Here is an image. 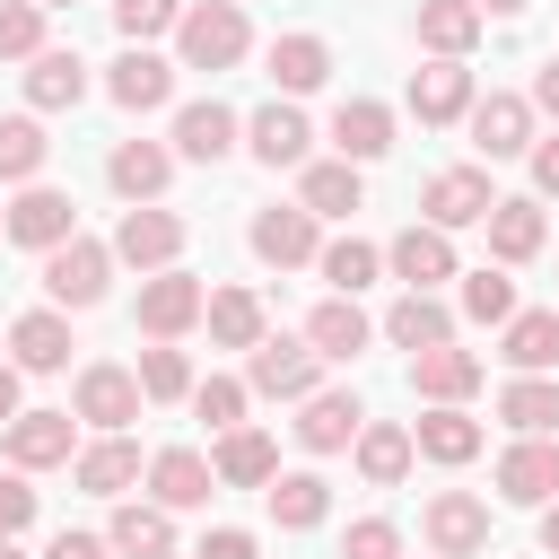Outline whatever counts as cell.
<instances>
[{
    "instance_id": "b9f144b4",
    "label": "cell",
    "mask_w": 559,
    "mask_h": 559,
    "mask_svg": "<svg viewBox=\"0 0 559 559\" xmlns=\"http://www.w3.org/2000/svg\"><path fill=\"white\" fill-rule=\"evenodd\" d=\"M314 271L332 280V297H358V288L384 271V253H376V245H358V236H341V245H323V253H314Z\"/></svg>"
},
{
    "instance_id": "3957f363",
    "label": "cell",
    "mask_w": 559,
    "mask_h": 559,
    "mask_svg": "<svg viewBox=\"0 0 559 559\" xmlns=\"http://www.w3.org/2000/svg\"><path fill=\"white\" fill-rule=\"evenodd\" d=\"M314 376H323V358H314V341H306V332H297V341H288V332H271L262 349H245V384H253V393H271V402H306V393H314Z\"/></svg>"
},
{
    "instance_id": "816d5d0a",
    "label": "cell",
    "mask_w": 559,
    "mask_h": 559,
    "mask_svg": "<svg viewBox=\"0 0 559 559\" xmlns=\"http://www.w3.org/2000/svg\"><path fill=\"white\" fill-rule=\"evenodd\" d=\"M192 559H253V533L218 524V533H201V550H192Z\"/></svg>"
},
{
    "instance_id": "d6986e66",
    "label": "cell",
    "mask_w": 559,
    "mask_h": 559,
    "mask_svg": "<svg viewBox=\"0 0 559 559\" xmlns=\"http://www.w3.org/2000/svg\"><path fill=\"white\" fill-rule=\"evenodd\" d=\"M411 393L463 411V402L480 393V349H454V341H445V349H419V358H411Z\"/></svg>"
},
{
    "instance_id": "e0dca14e",
    "label": "cell",
    "mask_w": 559,
    "mask_h": 559,
    "mask_svg": "<svg viewBox=\"0 0 559 559\" xmlns=\"http://www.w3.org/2000/svg\"><path fill=\"white\" fill-rule=\"evenodd\" d=\"M9 367H17V376H52V367H70V314H61V306L17 314V323H9Z\"/></svg>"
},
{
    "instance_id": "ba28073f",
    "label": "cell",
    "mask_w": 559,
    "mask_h": 559,
    "mask_svg": "<svg viewBox=\"0 0 559 559\" xmlns=\"http://www.w3.org/2000/svg\"><path fill=\"white\" fill-rule=\"evenodd\" d=\"M9 445V472H52V463H79V419L70 411H17L0 428Z\"/></svg>"
},
{
    "instance_id": "52a82bcc",
    "label": "cell",
    "mask_w": 559,
    "mask_h": 559,
    "mask_svg": "<svg viewBox=\"0 0 559 559\" xmlns=\"http://www.w3.org/2000/svg\"><path fill=\"white\" fill-rule=\"evenodd\" d=\"M201 314H210V288H201L192 271H148V280H140V332H148V341H183Z\"/></svg>"
},
{
    "instance_id": "680465c9",
    "label": "cell",
    "mask_w": 559,
    "mask_h": 559,
    "mask_svg": "<svg viewBox=\"0 0 559 559\" xmlns=\"http://www.w3.org/2000/svg\"><path fill=\"white\" fill-rule=\"evenodd\" d=\"M0 559H26V550H17V542H9V533H0Z\"/></svg>"
},
{
    "instance_id": "d6a6232c",
    "label": "cell",
    "mask_w": 559,
    "mask_h": 559,
    "mask_svg": "<svg viewBox=\"0 0 559 559\" xmlns=\"http://www.w3.org/2000/svg\"><path fill=\"white\" fill-rule=\"evenodd\" d=\"M306 341H314V358L332 367V358H358V349L376 341V323L358 314V297H323V306L306 314Z\"/></svg>"
},
{
    "instance_id": "db71d44e",
    "label": "cell",
    "mask_w": 559,
    "mask_h": 559,
    "mask_svg": "<svg viewBox=\"0 0 559 559\" xmlns=\"http://www.w3.org/2000/svg\"><path fill=\"white\" fill-rule=\"evenodd\" d=\"M533 114H550V122H559V61H542V70H533Z\"/></svg>"
},
{
    "instance_id": "94428289",
    "label": "cell",
    "mask_w": 559,
    "mask_h": 559,
    "mask_svg": "<svg viewBox=\"0 0 559 559\" xmlns=\"http://www.w3.org/2000/svg\"><path fill=\"white\" fill-rule=\"evenodd\" d=\"M0 218H9V210H0Z\"/></svg>"
},
{
    "instance_id": "91938a15",
    "label": "cell",
    "mask_w": 559,
    "mask_h": 559,
    "mask_svg": "<svg viewBox=\"0 0 559 559\" xmlns=\"http://www.w3.org/2000/svg\"><path fill=\"white\" fill-rule=\"evenodd\" d=\"M35 9H70V0H35Z\"/></svg>"
},
{
    "instance_id": "e575fe53",
    "label": "cell",
    "mask_w": 559,
    "mask_h": 559,
    "mask_svg": "<svg viewBox=\"0 0 559 559\" xmlns=\"http://www.w3.org/2000/svg\"><path fill=\"white\" fill-rule=\"evenodd\" d=\"M419 44H428V61H463L480 44V9L472 0H419Z\"/></svg>"
},
{
    "instance_id": "9f6ffc18",
    "label": "cell",
    "mask_w": 559,
    "mask_h": 559,
    "mask_svg": "<svg viewBox=\"0 0 559 559\" xmlns=\"http://www.w3.org/2000/svg\"><path fill=\"white\" fill-rule=\"evenodd\" d=\"M542 550H550V559H559V498H550V507H542Z\"/></svg>"
},
{
    "instance_id": "9a60e30c",
    "label": "cell",
    "mask_w": 559,
    "mask_h": 559,
    "mask_svg": "<svg viewBox=\"0 0 559 559\" xmlns=\"http://www.w3.org/2000/svg\"><path fill=\"white\" fill-rule=\"evenodd\" d=\"M105 183L140 210V201H157L166 183H175V148L166 140H114V157H105Z\"/></svg>"
},
{
    "instance_id": "ab89813d",
    "label": "cell",
    "mask_w": 559,
    "mask_h": 559,
    "mask_svg": "<svg viewBox=\"0 0 559 559\" xmlns=\"http://www.w3.org/2000/svg\"><path fill=\"white\" fill-rule=\"evenodd\" d=\"M44 157H52V140H44V122L35 114H0V183H35L44 175Z\"/></svg>"
},
{
    "instance_id": "d590c367",
    "label": "cell",
    "mask_w": 559,
    "mask_h": 559,
    "mask_svg": "<svg viewBox=\"0 0 559 559\" xmlns=\"http://www.w3.org/2000/svg\"><path fill=\"white\" fill-rule=\"evenodd\" d=\"M201 323H210V341H218V349H262V341H271V332H262V297H253V288H210V314H201Z\"/></svg>"
},
{
    "instance_id": "f6af8a7d",
    "label": "cell",
    "mask_w": 559,
    "mask_h": 559,
    "mask_svg": "<svg viewBox=\"0 0 559 559\" xmlns=\"http://www.w3.org/2000/svg\"><path fill=\"white\" fill-rule=\"evenodd\" d=\"M183 9L192 0H114V26H122V44H148V35H175Z\"/></svg>"
},
{
    "instance_id": "6f0895ef",
    "label": "cell",
    "mask_w": 559,
    "mask_h": 559,
    "mask_svg": "<svg viewBox=\"0 0 559 559\" xmlns=\"http://www.w3.org/2000/svg\"><path fill=\"white\" fill-rule=\"evenodd\" d=\"M472 9H480V17H515L524 0H472Z\"/></svg>"
},
{
    "instance_id": "d4e9b609",
    "label": "cell",
    "mask_w": 559,
    "mask_h": 559,
    "mask_svg": "<svg viewBox=\"0 0 559 559\" xmlns=\"http://www.w3.org/2000/svg\"><path fill=\"white\" fill-rule=\"evenodd\" d=\"M262 61H271V87H280V96H314V87L332 79V44H323V35H271Z\"/></svg>"
},
{
    "instance_id": "83f0119b",
    "label": "cell",
    "mask_w": 559,
    "mask_h": 559,
    "mask_svg": "<svg viewBox=\"0 0 559 559\" xmlns=\"http://www.w3.org/2000/svg\"><path fill=\"white\" fill-rule=\"evenodd\" d=\"M306 140H314V131H306V114H297L288 96H271V105L245 122V148H253L262 166H306Z\"/></svg>"
},
{
    "instance_id": "4fadbf2b",
    "label": "cell",
    "mask_w": 559,
    "mask_h": 559,
    "mask_svg": "<svg viewBox=\"0 0 559 559\" xmlns=\"http://www.w3.org/2000/svg\"><path fill=\"white\" fill-rule=\"evenodd\" d=\"M105 96H114L122 114H157V105L175 96V61H166V52H148V44H122V52H114V70H105Z\"/></svg>"
},
{
    "instance_id": "ac0fdd59",
    "label": "cell",
    "mask_w": 559,
    "mask_h": 559,
    "mask_svg": "<svg viewBox=\"0 0 559 559\" xmlns=\"http://www.w3.org/2000/svg\"><path fill=\"white\" fill-rule=\"evenodd\" d=\"M384 341L411 349V358H419V349H445V341H454V314L437 306V288H402V297L384 306Z\"/></svg>"
},
{
    "instance_id": "8d00e7d4",
    "label": "cell",
    "mask_w": 559,
    "mask_h": 559,
    "mask_svg": "<svg viewBox=\"0 0 559 559\" xmlns=\"http://www.w3.org/2000/svg\"><path fill=\"white\" fill-rule=\"evenodd\" d=\"M411 463H419V445H411V428H402V419H367V428H358V472H367L376 489H393Z\"/></svg>"
},
{
    "instance_id": "f5cc1de1",
    "label": "cell",
    "mask_w": 559,
    "mask_h": 559,
    "mask_svg": "<svg viewBox=\"0 0 559 559\" xmlns=\"http://www.w3.org/2000/svg\"><path fill=\"white\" fill-rule=\"evenodd\" d=\"M44 559H114V542H105V533H52Z\"/></svg>"
},
{
    "instance_id": "7a4b0ae2",
    "label": "cell",
    "mask_w": 559,
    "mask_h": 559,
    "mask_svg": "<svg viewBox=\"0 0 559 559\" xmlns=\"http://www.w3.org/2000/svg\"><path fill=\"white\" fill-rule=\"evenodd\" d=\"M114 288V245H96V236H70V245H52L44 253V297L70 314V306H96Z\"/></svg>"
},
{
    "instance_id": "7c38bea8",
    "label": "cell",
    "mask_w": 559,
    "mask_h": 559,
    "mask_svg": "<svg viewBox=\"0 0 559 559\" xmlns=\"http://www.w3.org/2000/svg\"><path fill=\"white\" fill-rule=\"evenodd\" d=\"M498 498L507 507H550L559 498V437H515L498 454Z\"/></svg>"
},
{
    "instance_id": "ffe728a7",
    "label": "cell",
    "mask_w": 559,
    "mask_h": 559,
    "mask_svg": "<svg viewBox=\"0 0 559 559\" xmlns=\"http://www.w3.org/2000/svg\"><path fill=\"white\" fill-rule=\"evenodd\" d=\"M358 428H367L358 393H306V411H297V445L306 454H341V445H358Z\"/></svg>"
},
{
    "instance_id": "5b68a950",
    "label": "cell",
    "mask_w": 559,
    "mask_h": 559,
    "mask_svg": "<svg viewBox=\"0 0 559 559\" xmlns=\"http://www.w3.org/2000/svg\"><path fill=\"white\" fill-rule=\"evenodd\" d=\"M472 148H480V166H498V157H533V96H507V87H489V96H472Z\"/></svg>"
},
{
    "instance_id": "836d02e7",
    "label": "cell",
    "mask_w": 559,
    "mask_h": 559,
    "mask_svg": "<svg viewBox=\"0 0 559 559\" xmlns=\"http://www.w3.org/2000/svg\"><path fill=\"white\" fill-rule=\"evenodd\" d=\"M210 472H218V489H271L280 454H271V437H262V428H227V437H218V454H210Z\"/></svg>"
},
{
    "instance_id": "44dd1931",
    "label": "cell",
    "mask_w": 559,
    "mask_h": 559,
    "mask_svg": "<svg viewBox=\"0 0 559 559\" xmlns=\"http://www.w3.org/2000/svg\"><path fill=\"white\" fill-rule=\"evenodd\" d=\"M210 489H218V472H210V454H192V445H166V454H148V498L175 515V507H210Z\"/></svg>"
},
{
    "instance_id": "f1b7e54d",
    "label": "cell",
    "mask_w": 559,
    "mask_h": 559,
    "mask_svg": "<svg viewBox=\"0 0 559 559\" xmlns=\"http://www.w3.org/2000/svg\"><path fill=\"white\" fill-rule=\"evenodd\" d=\"M411 445H419L428 463H472V454H480V419L454 411V402H428V411L411 419Z\"/></svg>"
},
{
    "instance_id": "cb8c5ba5",
    "label": "cell",
    "mask_w": 559,
    "mask_h": 559,
    "mask_svg": "<svg viewBox=\"0 0 559 559\" xmlns=\"http://www.w3.org/2000/svg\"><path fill=\"white\" fill-rule=\"evenodd\" d=\"M105 542H114V559H175V515L148 498H122L114 507V524H105Z\"/></svg>"
},
{
    "instance_id": "8fae6325",
    "label": "cell",
    "mask_w": 559,
    "mask_h": 559,
    "mask_svg": "<svg viewBox=\"0 0 559 559\" xmlns=\"http://www.w3.org/2000/svg\"><path fill=\"white\" fill-rule=\"evenodd\" d=\"M419 533H428L437 559H472V550H489V507L472 489H437L428 515H419Z\"/></svg>"
},
{
    "instance_id": "6125c7cd",
    "label": "cell",
    "mask_w": 559,
    "mask_h": 559,
    "mask_svg": "<svg viewBox=\"0 0 559 559\" xmlns=\"http://www.w3.org/2000/svg\"><path fill=\"white\" fill-rule=\"evenodd\" d=\"M428 559H437V550H428Z\"/></svg>"
},
{
    "instance_id": "4dcf8cb0",
    "label": "cell",
    "mask_w": 559,
    "mask_h": 559,
    "mask_svg": "<svg viewBox=\"0 0 559 559\" xmlns=\"http://www.w3.org/2000/svg\"><path fill=\"white\" fill-rule=\"evenodd\" d=\"M262 498H271V524H280V533H314V524L332 515V480H323V472H271Z\"/></svg>"
},
{
    "instance_id": "f35d334b",
    "label": "cell",
    "mask_w": 559,
    "mask_h": 559,
    "mask_svg": "<svg viewBox=\"0 0 559 559\" xmlns=\"http://www.w3.org/2000/svg\"><path fill=\"white\" fill-rule=\"evenodd\" d=\"M498 419H507L515 437H550V428H559V384H550V376H515V384L498 393Z\"/></svg>"
},
{
    "instance_id": "30bf717a",
    "label": "cell",
    "mask_w": 559,
    "mask_h": 559,
    "mask_svg": "<svg viewBox=\"0 0 559 559\" xmlns=\"http://www.w3.org/2000/svg\"><path fill=\"white\" fill-rule=\"evenodd\" d=\"M175 253H183V218H175V210H157V201L122 210V227H114V262H131V271H175Z\"/></svg>"
},
{
    "instance_id": "603a6c76",
    "label": "cell",
    "mask_w": 559,
    "mask_h": 559,
    "mask_svg": "<svg viewBox=\"0 0 559 559\" xmlns=\"http://www.w3.org/2000/svg\"><path fill=\"white\" fill-rule=\"evenodd\" d=\"M332 148H341L349 166H376V157L393 148V105H376V96L332 105Z\"/></svg>"
},
{
    "instance_id": "6da1fadb",
    "label": "cell",
    "mask_w": 559,
    "mask_h": 559,
    "mask_svg": "<svg viewBox=\"0 0 559 559\" xmlns=\"http://www.w3.org/2000/svg\"><path fill=\"white\" fill-rule=\"evenodd\" d=\"M245 44H253V26H245V9H236V0H192V9H183V26H175L183 70H236V61H245Z\"/></svg>"
},
{
    "instance_id": "7402d4cb",
    "label": "cell",
    "mask_w": 559,
    "mask_h": 559,
    "mask_svg": "<svg viewBox=\"0 0 559 559\" xmlns=\"http://www.w3.org/2000/svg\"><path fill=\"white\" fill-rule=\"evenodd\" d=\"M236 114L218 105V96H201V105H175V157H192V166H218L227 148H236Z\"/></svg>"
},
{
    "instance_id": "681fc988",
    "label": "cell",
    "mask_w": 559,
    "mask_h": 559,
    "mask_svg": "<svg viewBox=\"0 0 559 559\" xmlns=\"http://www.w3.org/2000/svg\"><path fill=\"white\" fill-rule=\"evenodd\" d=\"M26 524H35V489H26V472H0V533L17 542Z\"/></svg>"
},
{
    "instance_id": "bcb514c9",
    "label": "cell",
    "mask_w": 559,
    "mask_h": 559,
    "mask_svg": "<svg viewBox=\"0 0 559 559\" xmlns=\"http://www.w3.org/2000/svg\"><path fill=\"white\" fill-rule=\"evenodd\" d=\"M245 393H253V384H236V376H201V384H192V411L227 437V428H245Z\"/></svg>"
},
{
    "instance_id": "277c9868",
    "label": "cell",
    "mask_w": 559,
    "mask_h": 559,
    "mask_svg": "<svg viewBox=\"0 0 559 559\" xmlns=\"http://www.w3.org/2000/svg\"><path fill=\"white\" fill-rule=\"evenodd\" d=\"M140 376L131 367H114V358H96V367H79V393H70V419H87V428H105V437H122L131 419H140Z\"/></svg>"
},
{
    "instance_id": "7bdbcfd3",
    "label": "cell",
    "mask_w": 559,
    "mask_h": 559,
    "mask_svg": "<svg viewBox=\"0 0 559 559\" xmlns=\"http://www.w3.org/2000/svg\"><path fill=\"white\" fill-rule=\"evenodd\" d=\"M131 376H140V393H148V402H192V358H183L175 341L140 349V367H131Z\"/></svg>"
},
{
    "instance_id": "60d3db41",
    "label": "cell",
    "mask_w": 559,
    "mask_h": 559,
    "mask_svg": "<svg viewBox=\"0 0 559 559\" xmlns=\"http://www.w3.org/2000/svg\"><path fill=\"white\" fill-rule=\"evenodd\" d=\"M498 358H507L515 376H542V367H559V314H542V306H533V314H515Z\"/></svg>"
},
{
    "instance_id": "ee69618b",
    "label": "cell",
    "mask_w": 559,
    "mask_h": 559,
    "mask_svg": "<svg viewBox=\"0 0 559 559\" xmlns=\"http://www.w3.org/2000/svg\"><path fill=\"white\" fill-rule=\"evenodd\" d=\"M463 314H472V323H515V280H507V262H498V271H489V262L463 271Z\"/></svg>"
},
{
    "instance_id": "74e56055",
    "label": "cell",
    "mask_w": 559,
    "mask_h": 559,
    "mask_svg": "<svg viewBox=\"0 0 559 559\" xmlns=\"http://www.w3.org/2000/svg\"><path fill=\"white\" fill-rule=\"evenodd\" d=\"M297 201H306L314 218H349V210L367 201V183H358V166H349V157H323V166H306Z\"/></svg>"
},
{
    "instance_id": "1f68e13d",
    "label": "cell",
    "mask_w": 559,
    "mask_h": 559,
    "mask_svg": "<svg viewBox=\"0 0 559 559\" xmlns=\"http://www.w3.org/2000/svg\"><path fill=\"white\" fill-rule=\"evenodd\" d=\"M480 227H489V253H498V262H533V253L550 245V218H542L533 192H524V201H498Z\"/></svg>"
},
{
    "instance_id": "484cf974",
    "label": "cell",
    "mask_w": 559,
    "mask_h": 559,
    "mask_svg": "<svg viewBox=\"0 0 559 559\" xmlns=\"http://www.w3.org/2000/svg\"><path fill=\"white\" fill-rule=\"evenodd\" d=\"M79 96H87V61L61 52V44H44V52L26 61V105H35V114H70Z\"/></svg>"
},
{
    "instance_id": "4316f807",
    "label": "cell",
    "mask_w": 559,
    "mask_h": 559,
    "mask_svg": "<svg viewBox=\"0 0 559 559\" xmlns=\"http://www.w3.org/2000/svg\"><path fill=\"white\" fill-rule=\"evenodd\" d=\"M411 114L419 122H463L472 114V70L463 61H419L411 70Z\"/></svg>"
},
{
    "instance_id": "11a10c76",
    "label": "cell",
    "mask_w": 559,
    "mask_h": 559,
    "mask_svg": "<svg viewBox=\"0 0 559 559\" xmlns=\"http://www.w3.org/2000/svg\"><path fill=\"white\" fill-rule=\"evenodd\" d=\"M9 419H17V367L0 358V428H9Z\"/></svg>"
},
{
    "instance_id": "5bb4252c",
    "label": "cell",
    "mask_w": 559,
    "mask_h": 559,
    "mask_svg": "<svg viewBox=\"0 0 559 559\" xmlns=\"http://www.w3.org/2000/svg\"><path fill=\"white\" fill-rule=\"evenodd\" d=\"M245 245L271 262V271H297V262H314L323 245H314V210L306 201H280V210H253V227H245Z\"/></svg>"
},
{
    "instance_id": "7dc6e473",
    "label": "cell",
    "mask_w": 559,
    "mask_h": 559,
    "mask_svg": "<svg viewBox=\"0 0 559 559\" xmlns=\"http://www.w3.org/2000/svg\"><path fill=\"white\" fill-rule=\"evenodd\" d=\"M44 52V9L35 0H0V61H35Z\"/></svg>"
},
{
    "instance_id": "2e32d148",
    "label": "cell",
    "mask_w": 559,
    "mask_h": 559,
    "mask_svg": "<svg viewBox=\"0 0 559 559\" xmlns=\"http://www.w3.org/2000/svg\"><path fill=\"white\" fill-rule=\"evenodd\" d=\"M384 262H393V280H402V288H437V280H454V236H445V227H428V218H411V227L384 245Z\"/></svg>"
},
{
    "instance_id": "f907efd6",
    "label": "cell",
    "mask_w": 559,
    "mask_h": 559,
    "mask_svg": "<svg viewBox=\"0 0 559 559\" xmlns=\"http://www.w3.org/2000/svg\"><path fill=\"white\" fill-rule=\"evenodd\" d=\"M533 201H559V131L533 140Z\"/></svg>"
},
{
    "instance_id": "8992f818",
    "label": "cell",
    "mask_w": 559,
    "mask_h": 559,
    "mask_svg": "<svg viewBox=\"0 0 559 559\" xmlns=\"http://www.w3.org/2000/svg\"><path fill=\"white\" fill-rule=\"evenodd\" d=\"M489 210H498L489 166H445V175H428V183H419V218H428V227H445V236H454V227H480Z\"/></svg>"
},
{
    "instance_id": "f546056e",
    "label": "cell",
    "mask_w": 559,
    "mask_h": 559,
    "mask_svg": "<svg viewBox=\"0 0 559 559\" xmlns=\"http://www.w3.org/2000/svg\"><path fill=\"white\" fill-rule=\"evenodd\" d=\"M140 472H148V463H140L131 437H96V445H79V463H70V480H79L87 498H122Z\"/></svg>"
},
{
    "instance_id": "9c48e42d",
    "label": "cell",
    "mask_w": 559,
    "mask_h": 559,
    "mask_svg": "<svg viewBox=\"0 0 559 559\" xmlns=\"http://www.w3.org/2000/svg\"><path fill=\"white\" fill-rule=\"evenodd\" d=\"M0 236H17L26 253H52V245H70V236H79V201H70V192H52V183H26V192L9 201V218H0Z\"/></svg>"
},
{
    "instance_id": "c3c4849f",
    "label": "cell",
    "mask_w": 559,
    "mask_h": 559,
    "mask_svg": "<svg viewBox=\"0 0 559 559\" xmlns=\"http://www.w3.org/2000/svg\"><path fill=\"white\" fill-rule=\"evenodd\" d=\"M341 559H402V524L393 515H358L341 533Z\"/></svg>"
}]
</instances>
